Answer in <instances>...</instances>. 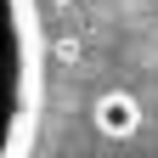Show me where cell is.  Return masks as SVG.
<instances>
[{"instance_id":"obj_1","label":"cell","mask_w":158,"mask_h":158,"mask_svg":"<svg viewBox=\"0 0 158 158\" xmlns=\"http://www.w3.org/2000/svg\"><path fill=\"white\" fill-rule=\"evenodd\" d=\"M40 11L34 0H0V158H28L40 124Z\"/></svg>"},{"instance_id":"obj_2","label":"cell","mask_w":158,"mask_h":158,"mask_svg":"<svg viewBox=\"0 0 158 158\" xmlns=\"http://www.w3.org/2000/svg\"><path fill=\"white\" fill-rule=\"evenodd\" d=\"M90 124H96V135H107V141H130V135L141 130V102H135V90H102L90 102Z\"/></svg>"}]
</instances>
